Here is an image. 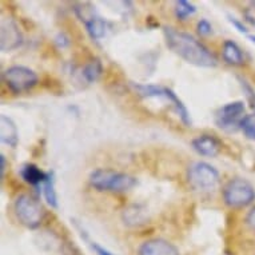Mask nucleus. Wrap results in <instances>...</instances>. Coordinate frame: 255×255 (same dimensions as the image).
<instances>
[{"label": "nucleus", "mask_w": 255, "mask_h": 255, "mask_svg": "<svg viewBox=\"0 0 255 255\" xmlns=\"http://www.w3.org/2000/svg\"><path fill=\"white\" fill-rule=\"evenodd\" d=\"M56 44H58L59 47H62V48H64V47H67L68 44H70V39L66 36V34H63V32H60V34H58V36H56Z\"/></svg>", "instance_id": "obj_25"}, {"label": "nucleus", "mask_w": 255, "mask_h": 255, "mask_svg": "<svg viewBox=\"0 0 255 255\" xmlns=\"http://www.w3.org/2000/svg\"><path fill=\"white\" fill-rule=\"evenodd\" d=\"M249 39L255 44V35H249Z\"/></svg>", "instance_id": "obj_27"}, {"label": "nucleus", "mask_w": 255, "mask_h": 255, "mask_svg": "<svg viewBox=\"0 0 255 255\" xmlns=\"http://www.w3.org/2000/svg\"><path fill=\"white\" fill-rule=\"evenodd\" d=\"M164 99H167L168 103H171L172 107L175 109L178 117L180 118V121L184 126H191V118H190V114H188L186 106L183 105V102L180 101L179 97L176 95L175 92L172 91L171 88L164 87V94H163Z\"/></svg>", "instance_id": "obj_14"}, {"label": "nucleus", "mask_w": 255, "mask_h": 255, "mask_svg": "<svg viewBox=\"0 0 255 255\" xmlns=\"http://www.w3.org/2000/svg\"><path fill=\"white\" fill-rule=\"evenodd\" d=\"M223 201L230 209H243L255 201V188L247 179L234 178L223 187Z\"/></svg>", "instance_id": "obj_3"}, {"label": "nucleus", "mask_w": 255, "mask_h": 255, "mask_svg": "<svg viewBox=\"0 0 255 255\" xmlns=\"http://www.w3.org/2000/svg\"><path fill=\"white\" fill-rule=\"evenodd\" d=\"M243 16H245V20H246L247 23L255 25V1H251L250 4L245 8V11H243Z\"/></svg>", "instance_id": "obj_21"}, {"label": "nucleus", "mask_w": 255, "mask_h": 255, "mask_svg": "<svg viewBox=\"0 0 255 255\" xmlns=\"http://www.w3.org/2000/svg\"><path fill=\"white\" fill-rule=\"evenodd\" d=\"M245 223H246V226L249 227V230L255 233V206L254 207H251V210L247 213L246 219H245Z\"/></svg>", "instance_id": "obj_22"}, {"label": "nucleus", "mask_w": 255, "mask_h": 255, "mask_svg": "<svg viewBox=\"0 0 255 255\" xmlns=\"http://www.w3.org/2000/svg\"><path fill=\"white\" fill-rule=\"evenodd\" d=\"M222 59L230 66H243L246 62L242 48L234 40H225L222 46Z\"/></svg>", "instance_id": "obj_12"}, {"label": "nucleus", "mask_w": 255, "mask_h": 255, "mask_svg": "<svg viewBox=\"0 0 255 255\" xmlns=\"http://www.w3.org/2000/svg\"><path fill=\"white\" fill-rule=\"evenodd\" d=\"M195 12H197V7L190 1L179 0L175 3V16L179 20H186L188 16H191Z\"/></svg>", "instance_id": "obj_18"}, {"label": "nucleus", "mask_w": 255, "mask_h": 255, "mask_svg": "<svg viewBox=\"0 0 255 255\" xmlns=\"http://www.w3.org/2000/svg\"><path fill=\"white\" fill-rule=\"evenodd\" d=\"M138 255H180L179 250L166 239H148L140 245Z\"/></svg>", "instance_id": "obj_9"}, {"label": "nucleus", "mask_w": 255, "mask_h": 255, "mask_svg": "<svg viewBox=\"0 0 255 255\" xmlns=\"http://www.w3.org/2000/svg\"><path fill=\"white\" fill-rule=\"evenodd\" d=\"M197 31L198 34L202 35V36H209L210 34H213V25L207 19H201L198 21Z\"/></svg>", "instance_id": "obj_20"}, {"label": "nucleus", "mask_w": 255, "mask_h": 255, "mask_svg": "<svg viewBox=\"0 0 255 255\" xmlns=\"http://www.w3.org/2000/svg\"><path fill=\"white\" fill-rule=\"evenodd\" d=\"M0 140L3 144H7L12 148L19 143V131L16 125L11 118L5 115L0 117Z\"/></svg>", "instance_id": "obj_11"}, {"label": "nucleus", "mask_w": 255, "mask_h": 255, "mask_svg": "<svg viewBox=\"0 0 255 255\" xmlns=\"http://www.w3.org/2000/svg\"><path fill=\"white\" fill-rule=\"evenodd\" d=\"M3 82L13 94H24L38 84V74L25 66H11L3 72Z\"/></svg>", "instance_id": "obj_5"}, {"label": "nucleus", "mask_w": 255, "mask_h": 255, "mask_svg": "<svg viewBox=\"0 0 255 255\" xmlns=\"http://www.w3.org/2000/svg\"><path fill=\"white\" fill-rule=\"evenodd\" d=\"M15 214L23 226L27 229H38L43 223L46 211L40 205V202L28 194H21L15 201Z\"/></svg>", "instance_id": "obj_4"}, {"label": "nucleus", "mask_w": 255, "mask_h": 255, "mask_svg": "<svg viewBox=\"0 0 255 255\" xmlns=\"http://www.w3.org/2000/svg\"><path fill=\"white\" fill-rule=\"evenodd\" d=\"M43 188V197L46 199V202L51 207L56 209L58 207V195H56V190H55V182L52 172H48L47 179L44 180V183L42 184Z\"/></svg>", "instance_id": "obj_17"}, {"label": "nucleus", "mask_w": 255, "mask_h": 255, "mask_svg": "<svg viewBox=\"0 0 255 255\" xmlns=\"http://www.w3.org/2000/svg\"><path fill=\"white\" fill-rule=\"evenodd\" d=\"M229 20H230V23L233 25H234L235 28L238 29L239 32H242V34H247L249 32V29H247V27L245 24H243L242 21H239L238 19H235V17H231L229 16Z\"/></svg>", "instance_id": "obj_23"}, {"label": "nucleus", "mask_w": 255, "mask_h": 255, "mask_svg": "<svg viewBox=\"0 0 255 255\" xmlns=\"http://www.w3.org/2000/svg\"><path fill=\"white\" fill-rule=\"evenodd\" d=\"M191 144L198 154L202 155V156H210V158L217 156L222 147L221 142L214 135L209 134L199 135L195 139H193Z\"/></svg>", "instance_id": "obj_10"}, {"label": "nucleus", "mask_w": 255, "mask_h": 255, "mask_svg": "<svg viewBox=\"0 0 255 255\" xmlns=\"http://www.w3.org/2000/svg\"><path fill=\"white\" fill-rule=\"evenodd\" d=\"M4 170H5V156L1 154L0 155V175H1V178H3Z\"/></svg>", "instance_id": "obj_26"}, {"label": "nucleus", "mask_w": 255, "mask_h": 255, "mask_svg": "<svg viewBox=\"0 0 255 255\" xmlns=\"http://www.w3.org/2000/svg\"><path fill=\"white\" fill-rule=\"evenodd\" d=\"M103 74V64L99 59L94 58L84 64L82 70V76L87 83H95Z\"/></svg>", "instance_id": "obj_16"}, {"label": "nucleus", "mask_w": 255, "mask_h": 255, "mask_svg": "<svg viewBox=\"0 0 255 255\" xmlns=\"http://www.w3.org/2000/svg\"><path fill=\"white\" fill-rule=\"evenodd\" d=\"M20 175L23 180L31 186H39V184L44 183V180L48 176V172H44L34 163H25L20 168Z\"/></svg>", "instance_id": "obj_13"}, {"label": "nucleus", "mask_w": 255, "mask_h": 255, "mask_svg": "<svg viewBox=\"0 0 255 255\" xmlns=\"http://www.w3.org/2000/svg\"><path fill=\"white\" fill-rule=\"evenodd\" d=\"M163 35L168 48L190 64L207 68L215 67L218 64V59L214 52L191 34L164 25Z\"/></svg>", "instance_id": "obj_1"}, {"label": "nucleus", "mask_w": 255, "mask_h": 255, "mask_svg": "<svg viewBox=\"0 0 255 255\" xmlns=\"http://www.w3.org/2000/svg\"><path fill=\"white\" fill-rule=\"evenodd\" d=\"M187 182L197 191H211L219 183V172L206 162H195L187 168Z\"/></svg>", "instance_id": "obj_6"}, {"label": "nucleus", "mask_w": 255, "mask_h": 255, "mask_svg": "<svg viewBox=\"0 0 255 255\" xmlns=\"http://www.w3.org/2000/svg\"><path fill=\"white\" fill-rule=\"evenodd\" d=\"M241 130L247 139L255 142V113L245 115L242 123H241Z\"/></svg>", "instance_id": "obj_19"}, {"label": "nucleus", "mask_w": 255, "mask_h": 255, "mask_svg": "<svg viewBox=\"0 0 255 255\" xmlns=\"http://www.w3.org/2000/svg\"><path fill=\"white\" fill-rule=\"evenodd\" d=\"M84 21V25H86V29H87L88 35L91 36V39L94 40H99L106 35L107 32V25L109 23L102 19V17L97 16V15H91L88 16Z\"/></svg>", "instance_id": "obj_15"}, {"label": "nucleus", "mask_w": 255, "mask_h": 255, "mask_svg": "<svg viewBox=\"0 0 255 255\" xmlns=\"http://www.w3.org/2000/svg\"><path fill=\"white\" fill-rule=\"evenodd\" d=\"M91 247H92V250L95 251L98 255H115L113 254V253H110L107 249H105V247H102L101 245H98L97 242H91Z\"/></svg>", "instance_id": "obj_24"}, {"label": "nucleus", "mask_w": 255, "mask_h": 255, "mask_svg": "<svg viewBox=\"0 0 255 255\" xmlns=\"http://www.w3.org/2000/svg\"><path fill=\"white\" fill-rule=\"evenodd\" d=\"M23 44V35L12 17H1L0 23V48L3 52L17 50Z\"/></svg>", "instance_id": "obj_8"}, {"label": "nucleus", "mask_w": 255, "mask_h": 255, "mask_svg": "<svg viewBox=\"0 0 255 255\" xmlns=\"http://www.w3.org/2000/svg\"><path fill=\"white\" fill-rule=\"evenodd\" d=\"M90 186L98 191L110 193H126L136 184V179L126 172L113 168H97L88 176Z\"/></svg>", "instance_id": "obj_2"}, {"label": "nucleus", "mask_w": 255, "mask_h": 255, "mask_svg": "<svg viewBox=\"0 0 255 255\" xmlns=\"http://www.w3.org/2000/svg\"><path fill=\"white\" fill-rule=\"evenodd\" d=\"M246 111V106L242 101L230 102L227 105L222 106L215 114V125L223 131L233 132L239 128L243 121V115Z\"/></svg>", "instance_id": "obj_7"}]
</instances>
